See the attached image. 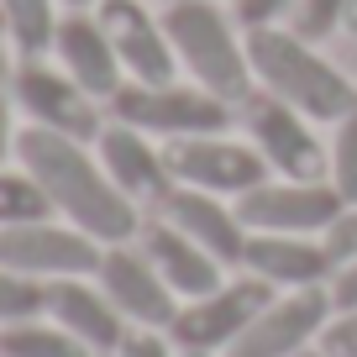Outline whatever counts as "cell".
Segmentation results:
<instances>
[{
	"label": "cell",
	"instance_id": "1",
	"mask_svg": "<svg viewBox=\"0 0 357 357\" xmlns=\"http://www.w3.org/2000/svg\"><path fill=\"white\" fill-rule=\"evenodd\" d=\"M16 163L43 184V195H47L58 221L79 226V231L95 236L100 247L137 242L142 211L116 190V178L105 174L100 158L89 153V142L43 132V126H22V132H16Z\"/></svg>",
	"mask_w": 357,
	"mask_h": 357
},
{
	"label": "cell",
	"instance_id": "2",
	"mask_svg": "<svg viewBox=\"0 0 357 357\" xmlns=\"http://www.w3.org/2000/svg\"><path fill=\"white\" fill-rule=\"evenodd\" d=\"M247 63H252L257 89L279 95L284 105H294L310 121L336 126L357 105V84L331 58L315 53V43H305L289 26H257V32H247Z\"/></svg>",
	"mask_w": 357,
	"mask_h": 357
},
{
	"label": "cell",
	"instance_id": "3",
	"mask_svg": "<svg viewBox=\"0 0 357 357\" xmlns=\"http://www.w3.org/2000/svg\"><path fill=\"white\" fill-rule=\"evenodd\" d=\"M163 26L190 84L211 89L231 105L257 89L252 63H247V43L236 37V16H226L215 0H168Z\"/></svg>",
	"mask_w": 357,
	"mask_h": 357
},
{
	"label": "cell",
	"instance_id": "4",
	"mask_svg": "<svg viewBox=\"0 0 357 357\" xmlns=\"http://www.w3.org/2000/svg\"><path fill=\"white\" fill-rule=\"evenodd\" d=\"M111 121L137 126L147 137H163V142H178V137L231 132L236 105L200 84H178V79L174 84H137V79H126L111 95Z\"/></svg>",
	"mask_w": 357,
	"mask_h": 357
},
{
	"label": "cell",
	"instance_id": "5",
	"mask_svg": "<svg viewBox=\"0 0 357 357\" xmlns=\"http://www.w3.org/2000/svg\"><path fill=\"white\" fill-rule=\"evenodd\" d=\"M236 126L263 153L273 178H331V147L315 137V121L284 105L279 95L252 89L247 100H236Z\"/></svg>",
	"mask_w": 357,
	"mask_h": 357
},
{
	"label": "cell",
	"instance_id": "6",
	"mask_svg": "<svg viewBox=\"0 0 357 357\" xmlns=\"http://www.w3.org/2000/svg\"><path fill=\"white\" fill-rule=\"evenodd\" d=\"M268 300H273L268 284H257L252 273H236V279H226L221 289L178 305L174 326H168V342H174L184 357H226L236 342H242V331L257 321V310H263Z\"/></svg>",
	"mask_w": 357,
	"mask_h": 357
},
{
	"label": "cell",
	"instance_id": "7",
	"mask_svg": "<svg viewBox=\"0 0 357 357\" xmlns=\"http://www.w3.org/2000/svg\"><path fill=\"white\" fill-rule=\"evenodd\" d=\"M11 95H16V111L26 116V126L74 137V142H95V137L105 132L100 100L84 95V89H79L58 63H43V58H16Z\"/></svg>",
	"mask_w": 357,
	"mask_h": 357
},
{
	"label": "cell",
	"instance_id": "8",
	"mask_svg": "<svg viewBox=\"0 0 357 357\" xmlns=\"http://www.w3.org/2000/svg\"><path fill=\"white\" fill-rule=\"evenodd\" d=\"M168 153V168H174L178 184L190 190H205V195H221V200H242L247 190L268 184L273 168L263 163L252 142L231 132H215V137H178V142H163Z\"/></svg>",
	"mask_w": 357,
	"mask_h": 357
},
{
	"label": "cell",
	"instance_id": "9",
	"mask_svg": "<svg viewBox=\"0 0 357 357\" xmlns=\"http://www.w3.org/2000/svg\"><path fill=\"white\" fill-rule=\"evenodd\" d=\"M105 247L95 236H84L68 221H32V226H6L0 231V263L26 273L37 284H58V279H95Z\"/></svg>",
	"mask_w": 357,
	"mask_h": 357
},
{
	"label": "cell",
	"instance_id": "10",
	"mask_svg": "<svg viewBox=\"0 0 357 357\" xmlns=\"http://www.w3.org/2000/svg\"><path fill=\"white\" fill-rule=\"evenodd\" d=\"M347 211L331 178H268L236 200L247 231H284V236H326Z\"/></svg>",
	"mask_w": 357,
	"mask_h": 357
},
{
	"label": "cell",
	"instance_id": "11",
	"mask_svg": "<svg viewBox=\"0 0 357 357\" xmlns=\"http://www.w3.org/2000/svg\"><path fill=\"white\" fill-rule=\"evenodd\" d=\"M95 284L111 294V305L126 315L132 331H168L178 305H184L137 242H111L105 247L100 268H95Z\"/></svg>",
	"mask_w": 357,
	"mask_h": 357
},
{
	"label": "cell",
	"instance_id": "12",
	"mask_svg": "<svg viewBox=\"0 0 357 357\" xmlns=\"http://www.w3.org/2000/svg\"><path fill=\"white\" fill-rule=\"evenodd\" d=\"M336 315L331 289H289L257 310V321L242 331V342L226 357H300L321 342L326 321Z\"/></svg>",
	"mask_w": 357,
	"mask_h": 357
},
{
	"label": "cell",
	"instance_id": "13",
	"mask_svg": "<svg viewBox=\"0 0 357 357\" xmlns=\"http://www.w3.org/2000/svg\"><path fill=\"white\" fill-rule=\"evenodd\" d=\"M95 158L105 163V174L116 178V190H121L137 211H158V205L178 190V178H174V168H168V153L158 147V137L137 132V126L105 121V132L95 137Z\"/></svg>",
	"mask_w": 357,
	"mask_h": 357
},
{
	"label": "cell",
	"instance_id": "14",
	"mask_svg": "<svg viewBox=\"0 0 357 357\" xmlns=\"http://www.w3.org/2000/svg\"><path fill=\"white\" fill-rule=\"evenodd\" d=\"M95 16H100V26L111 32L126 79H137V84H174L178 53H174V43H168L163 16L147 11V0H100Z\"/></svg>",
	"mask_w": 357,
	"mask_h": 357
},
{
	"label": "cell",
	"instance_id": "15",
	"mask_svg": "<svg viewBox=\"0 0 357 357\" xmlns=\"http://www.w3.org/2000/svg\"><path fill=\"white\" fill-rule=\"evenodd\" d=\"M242 273H252L257 284H268L273 294L289 289H331V252L321 236H284V231H252L242 252Z\"/></svg>",
	"mask_w": 357,
	"mask_h": 357
},
{
	"label": "cell",
	"instance_id": "16",
	"mask_svg": "<svg viewBox=\"0 0 357 357\" xmlns=\"http://www.w3.org/2000/svg\"><path fill=\"white\" fill-rule=\"evenodd\" d=\"M53 58H58V68H63L84 95H95L100 105H111V95L126 84V68H121V58H116V43H111V32L100 26L95 11H63L58 16Z\"/></svg>",
	"mask_w": 357,
	"mask_h": 357
},
{
	"label": "cell",
	"instance_id": "17",
	"mask_svg": "<svg viewBox=\"0 0 357 357\" xmlns=\"http://www.w3.org/2000/svg\"><path fill=\"white\" fill-rule=\"evenodd\" d=\"M47 321H58L74 342H84L95 357H116L126 342V315L111 305V294L95 279H58L47 284Z\"/></svg>",
	"mask_w": 357,
	"mask_h": 357
},
{
	"label": "cell",
	"instance_id": "18",
	"mask_svg": "<svg viewBox=\"0 0 357 357\" xmlns=\"http://www.w3.org/2000/svg\"><path fill=\"white\" fill-rule=\"evenodd\" d=\"M153 215H163V221H174L184 236H195V242L205 247V252L215 257V263L236 268L247 252V221L236 215V205H226L221 195H205V190H190V184H178L174 195H168L163 205H158Z\"/></svg>",
	"mask_w": 357,
	"mask_h": 357
},
{
	"label": "cell",
	"instance_id": "19",
	"mask_svg": "<svg viewBox=\"0 0 357 357\" xmlns=\"http://www.w3.org/2000/svg\"><path fill=\"white\" fill-rule=\"evenodd\" d=\"M137 247L153 257V268L168 279V289H174L178 300H200V294H211V289L226 284V263H215L195 236H184L174 221H163V215L142 221Z\"/></svg>",
	"mask_w": 357,
	"mask_h": 357
},
{
	"label": "cell",
	"instance_id": "20",
	"mask_svg": "<svg viewBox=\"0 0 357 357\" xmlns=\"http://www.w3.org/2000/svg\"><path fill=\"white\" fill-rule=\"evenodd\" d=\"M58 6H63V0H0V26H6V43H11L16 58L53 53Z\"/></svg>",
	"mask_w": 357,
	"mask_h": 357
},
{
	"label": "cell",
	"instance_id": "21",
	"mask_svg": "<svg viewBox=\"0 0 357 357\" xmlns=\"http://www.w3.org/2000/svg\"><path fill=\"white\" fill-rule=\"evenodd\" d=\"M0 357H95V352L84 342H74L58 321L37 315V321H22V326L0 331Z\"/></svg>",
	"mask_w": 357,
	"mask_h": 357
},
{
	"label": "cell",
	"instance_id": "22",
	"mask_svg": "<svg viewBox=\"0 0 357 357\" xmlns=\"http://www.w3.org/2000/svg\"><path fill=\"white\" fill-rule=\"evenodd\" d=\"M32 221H53V205H47L43 184L22 163L16 168L0 163V231L6 226H32Z\"/></svg>",
	"mask_w": 357,
	"mask_h": 357
},
{
	"label": "cell",
	"instance_id": "23",
	"mask_svg": "<svg viewBox=\"0 0 357 357\" xmlns=\"http://www.w3.org/2000/svg\"><path fill=\"white\" fill-rule=\"evenodd\" d=\"M37 315H47V284H37V279H26V273L0 263V331L22 326V321H37Z\"/></svg>",
	"mask_w": 357,
	"mask_h": 357
},
{
	"label": "cell",
	"instance_id": "24",
	"mask_svg": "<svg viewBox=\"0 0 357 357\" xmlns=\"http://www.w3.org/2000/svg\"><path fill=\"white\" fill-rule=\"evenodd\" d=\"M331 184L347 205H357V105L331 126Z\"/></svg>",
	"mask_w": 357,
	"mask_h": 357
},
{
	"label": "cell",
	"instance_id": "25",
	"mask_svg": "<svg viewBox=\"0 0 357 357\" xmlns=\"http://www.w3.org/2000/svg\"><path fill=\"white\" fill-rule=\"evenodd\" d=\"M352 6H357V0H300V6H294V16H289V32H300L305 43L321 47L336 26H347Z\"/></svg>",
	"mask_w": 357,
	"mask_h": 357
},
{
	"label": "cell",
	"instance_id": "26",
	"mask_svg": "<svg viewBox=\"0 0 357 357\" xmlns=\"http://www.w3.org/2000/svg\"><path fill=\"white\" fill-rule=\"evenodd\" d=\"M11 68H16V53L11 43H6V32H0V163H6V153H16V95H11Z\"/></svg>",
	"mask_w": 357,
	"mask_h": 357
},
{
	"label": "cell",
	"instance_id": "27",
	"mask_svg": "<svg viewBox=\"0 0 357 357\" xmlns=\"http://www.w3.org/2000/svg\"><path fill=\"white\" fill-rule=\"evenodd\" d=\"M300 0H231V16L242 32H257V26H284L294 16Z\"/></svg>",
	"mask_w": 357,
	"mask_h": 357
},
{
	"label": "cell",
	"instance_id": "28",
	"mask_svg": "<svg viewBox=\"0 0 357 357\" xmlns=\"http://www.w3.org/2000/svg\"><path fill=\"white\" fill-rule=\"evenodd\" d=\"M321 352H331V357H357V305L352 310H336L331 321H326V331H321Z\"/></svg>",
	"mask_w": 357,
	"mask_h": 357
},
{
	"label": "cell",
	"instance_id": "29",
	"mask_svg": "<svg viewBox=\"0 0 357 357\" xmlns=\"http://www.w3.org/2000/svg\"><path fill=\"white\" fill-rule=\"evenodd\" d=\"M321 242H326V252H331L336 268H342V263H357V205H347V211L336 215L331 231H326Z\"/></svg>",
	"mask_w": 357,
	"mask_h": 357
},
{
	"label": "cell",
	"instance_id": "30",
	"mask_svg": "<svg viewBox=\"0 0 357 357\" xmlns=\"http://www.w3.org/2000/svg\"><path fill=\"white\" fill-rule=\"evenodd\" d=\"M116 357H184V352L168 342V331H126Z\"/></svg>",
	"mask_w": 357,
	"mask_h": 357
},
{
	"label": "cell",
	"instance_id": "31",
	"mask_svg": "<svg viewBox=\"0 0 357 357\" xmlns=\"http://www.w3.org/2000/svg\"><path fill=\"white\" fill-rule=\"evenodd\" d=\"M331 305L336 310H352L357 305V263H342L331 273Z\"/></svg>",
	"mask_w": 357,
	"mask_h": 357
},
{
	"label": "cell",
	"instance_id": "32",
	"mask_svg": "<svg viewBox=\"0 0 357 357\" xmlns=\"http://www.w3.org/2000/svg\"><path fill=\"white\" fill-rule=\"evenodd\" d=\"M63 6L68 11H89V0H63Z\"/></svg>",
	"mask_w": 357,
	"mask_h": 357
},
{
	"label": "cell",
	"instance_id": "33",
	"mask_svg": "<svg viewBox=\"0 0 357 357\" xmlns=\"http://www.w3.org/2000/svg\"><path fill=\"white\" fill-rule=\"evenodd\" d=\"M347 32H357V6H352V16H347Z\"/></svg>",
	"mask_w": 357,
	"mask_h": 357
},
{
	"label": "cell",
	"instance_id": "34",
	"mask_svg": "<svg viewBox=\"0 0 357 357\" xmlns=\"http://www.w3.org/2000/svg\"><path fill=\"white\" fill-rule=\"evenodd\" d=\"M300 357H331V352H321V347H310V352H300Z\"/></svg>",
	"mask_w": 357,
	"mask_h": 357
},
{
	"label": "cell",
	"instance_id": "35",
	"mask_svg": "<svg viewBox=\"0 0 357 357\" xmlns=\"http://www.w3.org/2000/svg\"><path fill=\"white\" fill-rule=\"evenodd\" d=\"M0 32H6V26H0Z\"/></svg>",
	"mask_w": 357,
	"mask_h": 357
},
{
	"label": "cell",
	"instance_id": "36",
	"mask_svg": "<svg viewBox=\"0 0 357 357\" xmlns=\"http://www.w3.org/2000/svg\"><path fill=\"white\" fill-rule=\"evenodd\" d=\"M163 6H168V0H163Z\"/></svg>",
	"mask_w": 357,
	"mask_h": 357
}]
</instances>
